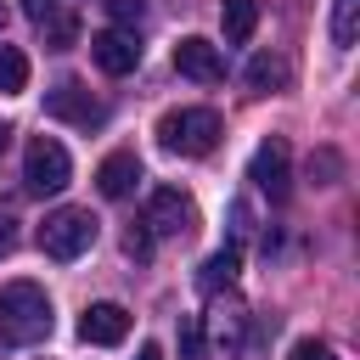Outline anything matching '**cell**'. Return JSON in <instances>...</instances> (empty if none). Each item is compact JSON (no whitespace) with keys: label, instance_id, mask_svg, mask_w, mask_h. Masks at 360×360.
I'll return each instance as SVG.
<instances>
[{"label":"cell","instance_id":"6da1fadb","mask_svg":"<svg viewBox=\"0 0 360 360\" xmlns=\"http://www.w3.org/2000/svg\"><path fill=\"white\" fill-rule=\"evenodd\" d=\"M51 292L39 281H6L0 287V343H39L51 338Z\"/></svg>","mask_w":360,"mask_h":360},{"label":"cell","instance_id":"7a4b0ae2","mask_svg":"<svg viewBox=\"0 0 360 360\" xmlns=\"http://www.w3.org/2000/svg\"><path fill=\"white\" fill-rule=\"evenodd\" d=\"M158 141L180 158H208L219 146V112L214 107H169L158 118Z\"/></svg>","mask_w":360,"mask_h":360},{"label":"cell","instance_id":"3957f363","mask_svg":"<svg viewBox=\"0 0 360 360\" xmlns=\"http://www.w3.org/2000/svg\"><path fill=\"white\" fill-rule=\"evenodd\" d=\"M90 242H96V214L90 208H56L39 225V253L56 259V264H73L79 253H90Z\"/></svg>","mask_w":360,"mask_h":360},{"label":"cell","instance_id":"277c9868","mask_svg":"<svg viewBox=\"0 0 360 360\" xmlns=\"http://www.w3.org/2000/svg\"><path fill=\"white\" fill-rule=\"evenodd\" d=\"M68 180H73V158H68V146L51 141V135H34L28 152H22V186H28L34 197H56Z\"/></svg>","mask_w":360,"mask_h":360},{"label":"cell","instance_id":"5b68a950","mask_svg":"<svg viewBox=\"0 0 360 360\" xmlns=\"http://www.w3.org/2000/svg\"><path fill=\"white\" fill-rule=\"evenodd\" d=\"M248 180H253L270 202H287V191H292V152H287L281 135L259 141V152H253V163H248Z\"/></svg>","mask_w":360,"mask_h":360},{"label":"cell","instance_id":"8992f818","mask_svg":"<svg viewBox=\"0 0 360 360\" xmlns=\"http://www.w3.org/2000/svg\"><path fill=\"white\" fill-rule=\"evenodd\" d=\"M45 118H62V124H79V129H96L107 118V107L79 84V79H62L45 90Z\"/></svg>","mask_w":360,"mask_h":360},{"label":"cell","instance_id":"52a82bcc","mask_svg":"<svg viewBox=\"0 0 360 360\" xmlns=\"http://www.w3.org/2000/svg\"><path fill=\"white\" fill-rule=\"evenodd\" d=\"M90 62H96L101 73L124 79V73H135V68H141V39H135L129 28H101V34L90 39Z\"/></svg>","mask_w":360,"mask_h":360},{"label":"cell","instance_id":"ba28073f","mask_svg":"<svg viewBox=\"0 0 360 360\" xmlns=\"http://www.w3.org/2000/svg\"><path fill=\"white\" fill-rule=\"evenodd\" d=\"M174 68H180L186 79H197V84H219V79H225V56H219V45L202 39V34H186V39L174 45Z\"/></svg>","mask_w":360,"mask_h":360},{"label":"cell","instance_id":"9c48e42d","mask_svg":"<svg viewBox=\"0 0 360 360\" xmlns=\"http://www.w3.org/2000/svg\"><path fill=\"white\" fill-rule=\"evenodd\" d=\"M146 231H158V236H180L186 225H191V197L180 191V186H158L152 197H146V219H141Z\"/></svg>","mask_w":360,"mask_h":360},{"label":"cell","instance_id":"30bf717a","mask_svg":"<svg viewBox=\"0 0 360 360\" xmlns=\"http://www.w3.org/2000/svg\"><path fill=\"white\" fill-rule=\"evenodd\" d=\"M79 338H84V343H96V349L124 343V338H129V309H124V304H112V298L90 304V309L79 315Z\"/></svg>","mask_w":360,"mask_h":360},{"label":"cell","instance_id":"8fae6325","mask_svg":"<svg viewBox=\"0 0 360 360\" xmlns=\"http://www.w3.org/2000/svg\"><path fill=\"white\" fill-rule=\"evenodd\" d=\"M135 180H141V158H135V152H107V158L96 163V191H101L107 202H124V197L135 191Z\"/></svg>","mask_w":360,"mask_h":360},{"label":"cell","instance_id":"7c38bea8","mask_svg":"<svg viewBox=\"0 0 360 360\" xmlns=\"http://www.w3.org/2000/svg\"><path fill=\"white\" fill-rule=\"evenodd\" d=\"M242 79H248V90H253V96H270V90H281V84L292 79V62H287V56H276V51H259V56L248 62V73H242Z\"/></svg>","mask_w":360,"mask_h":360},{"label":"cell","instance_id":"4fadbf2b","mask_svg":"<svg viewBox=\"0 0 360 360\" xmlns=\"http://www.w3.org/2000/svg\"><path fill=\"white\" fill-rule=\"evenodd\" d=\"M236 270H242V248H236V242H225L219 253H208V259H202L197 287H202V292H219V287H231V281H236Z\"/></svg>","mask_w":360,"mask_h":360},{"label":"cell","instance_id":"5bb4252c","mask_svg":"<svg viewBox=\"0 0 360 360\" xmlns=\"http://www.w3.org/2000/svg\"><path fill=\"white\" fill-rule=\"evenodd\" d=\"M219 22H225V39H231V45L253 39V28H259V0H225V6H219Z\"/></svg>","mask_w":360,"mask_h":360},{"label":"cell","instance_id":"9a60e30c","mask_svg":"<svg viewBox=\"0 0 360 360\" xmlns=\"http://www.w3.org/2000/svg\"><path fill=\"white\" fill-rule=\"evenodd\" d=\"M22 90H28V56L0 39V96H22Z\"/></svg>","mask_w":360,"mask_h":360},{"label":"cell","instance_id":"2e32d148","mask_svg":"<svg viewBox=\"0 0 360 360\" xmlns=\"http://www.w3.org/2000/svg\"><path fill=\"white\" fill-rule=\"evenodd\" d=\"M326 34H332L338 51H349L354 34H360V0H332V22H326Z\"/></svg>","mask_w":360,"mask_h":360},{"label":"cell","instance_id":"e0dca14e","mask_svg":"<svg viewBox=\"0 0 360 360\" xmlns=\"http://www.w3.org/2000/svg\"><path fill=\"white\" fill-rule=\"evenodd\" d=\"M107 17H112V28H141L146 22V0H107Z\"/></svg>","mask_w":360,"mask_h":360},{"label":"cell","instance_id":"ac0fdd59","mask_svg":"<svg viewBox=\"0 0 360 360\" xmlns=\"http://www.w3.org/2000/svg\"><path fill=\"white\" fill-rule=\"evenodd\" d=\"M180 360H202V321L180 315Z\"/></svg>","mask_w":360,"mask_h":360},{"label":"cell","instance_id":"d6986e66","mask_svg":"<svg viewBox=\"0 0 360 360\" xmlns=\"http://www.w3.org/2000/svg\"><path fill=\"white\" fill-rule=\"evenodd\" d=\"M45 39H51V51H68V45L79 39V22H73V17H51V22H45Z\"/></svg>","mask_w":360,"mask_h":360},{"label":"cell","instance_id":"ffe728a7","mask_svg":"<svg viewBox=\"0 0 360 360\" xmlns=\"http://www.w3.org/2000/svg\"><path fill=\"white\" fill-rule=\"evenodd\" d=\"M309 174H315V186H332V180L343 174V158H338V152H315V158H309Z\"/></svg>","mask_w":360,"mask_h":360},{"label":"cell","instance_id":"44dd1931","mask_svg":"<svg viewBox=\"0 0 360 360\" xmlns=\"http://www.w3.org/2000/svg\"><path fill=\"white\" fill-rule=\"evenodd\" d=\"M124 253H129V259H152V231H146V225H129V231H124Z\"/></svg>","mask_w":360,"mask_h":360},{"label":"cell","instance_id":"7402d4cb","mask_svg":"<svg viewBox=\"0 0 360 360\" xmlns=\"http://www.w3.org/2000/svg\"><path fill=\"white\" fill-rule=\"evenodd\" d=\"M287 360H338V354H332V349H326V343H321V338H298V343H292V354H287Z\"/></svg>","mask_w":360,"mask_h":360},{"label":"cell","instance_id":"603a6c76","mask_svg":"<svg viewBox=\"0 0 360 360\" xmlns=\"http://www.w3.org/2000/svg\"><path fill=\"white\" fill-rule=\"evenodd\" d=\"M22 17H28V22H39V28H45V22H51V17H56V0H22Z\"/></svg>","mask_w":360,"mask_h":360},{"label":"cell","instance_id":"cb8c5ba5","mask_svg":"<svg viewBox=\"0 0 360 360\" xmlns=\"http://www.w3.org/2000/svg\"><path fill=\"white\" fill-rule=\"evenodd\" d=\"M253 231V208L248 202H231V236H248Z\"/></svg>","mask_w":360,"mask_h":360},{"label":"cell","instance_id":"d4e9b609","mask_svg":"<svg viewBox=\"0 0 360 360\" xmlns=\"http://www.w3.org/2000/svg\"><path fill=\"white\" fill-rule=\"evenodd\" d=\"M11 248H17V219H11V214H0V259H6Z\"/></svg>","mask_w":360,"mask_h":360},{"label":"cell","instance_id":"484cf974","mask_svg":"<svg viewBox=\"0 0 360 360\" xmlns=\"http://www.w3.org/2000/svg\"><path fill=\"white\" fill-rule=\"evenodd\" d=\"M135 360H163V349H158V343H141V354H135Z\"/></svg>","mask_w":360,"mask_h":360},{"label":"cell","instance_id":"4316f807","mask_svg":"<svg viewBox=\"0 0 360 360\" xmlns=\"http://www.w3.org/2000/svg\"><path fill=\"white\" fill-rule=\"evenodd\" d=\"M6 146H11V124H0V152H6Z\"/></svg>","mask_w":360,"mask_h":360},{"label":"cell","instance_id":"83f0119b","mask_svg":"<svg viewBox=\"0 0 360 360\" xmlns=\"http://www.w3.org/2000/svg\"><path fill=\"white\" fill-rule=\"evenodd\" d=\"M0 28H6V6H0Z\"/></svg>","mask_w":360,"mask_h":360}]
</instances>
